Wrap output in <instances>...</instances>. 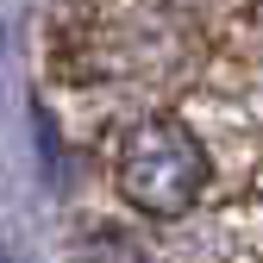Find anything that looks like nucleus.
Returning <instances> with one entry per match:
<instances>
[{
	"instance_id": "f257e3e1",
	"label": "nucleus",
	"mask_w": 263,
	"mask_h": 263,
	"mask_svg": "<svg viewBox=\"0 0 263 263\" xmlns=\"http://www.w3.org/2000/svg\"><path fill=\"white\" fill-rule=\"evenodd\" d=\"M207 182V157L176 119H151L132 132V144L119 157V188L132 194V207H144L157 219H176L194 207V194Z\"/></svg>"
},
{
	"instance_id": "f03ea898",
	"label": "nucleus",
	"mask_w": 263,
	"mask_h": 263,
	"mask_svg": "<svg viewBox=\"0 0 263 263\" xmlns=\"http://www.w3.org/2000/svg\"><path fill=\"white\" fill-rule=\"evenodd\" d=\"M0 263H7V245H0Z\"/></svg>"
}]
</instances>
